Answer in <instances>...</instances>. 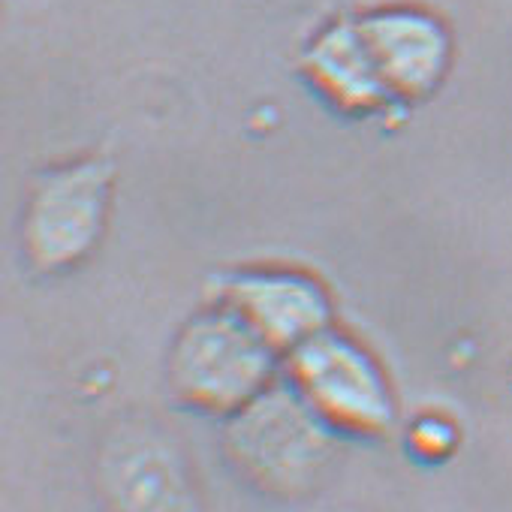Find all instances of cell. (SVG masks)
<instances>
[{"mask_svg": "<svg viewBox=\"0 0 512 512\" xmlns=\"http://www.w3.org/2000/svg\"><path fill=\"white\" fill-rule=\"evenodd\" d=\"M281 374L284 356L220 302L193 314L169 350L175 398L223 419L263 395Z\"/></svg>", "mask_w": 512, "mask_h": 512, "instance_id": "obj_1", "label": "cell"}, {"mask_svg": "<svg viewBox=\"0 0 512 512\" xmlns=\"http://www.w3.org/2000/svg\"><path fill=\"white\" fill-rule=\"evenodd\" d=\"M284 380L335 434L377 437L395 422V398L380 362L335 326L284 356Z\"/></svg>", "mask_w": 512, "mask_h": 512, "instance_id": "obj_2", "label": "cell"}, {"mask_svg": "<svg viewBox=\"0 0 512 512\" xmlns=\"http://www.w3.org/2000/svg\"><path fill=\"white\" fill-rule=\"evenodd\" d=\"M332 428L284 380L229 416L226 446L247 476L266 488L296 491L326 464Z\"/></svg>", "mask_w": 512, "mask_h": 512, "instance_id": "obj_3", "label": "cell"}, {"mask_svg": "<svg viewBox=\"0 0 512 512\" xmlns=\"http://www.w3.org/2000/svg\"><path fill=\"white\" fill-rule=\"evenodd\" d=\"M112 166L100 157L70 160L43 172L25 202L22 247L34 269L67 272L88 260L106 229Z\"/></svg>", "mask_w": 512, "mask_h": 512, "instance_id": "obj_4", "label": "cell"}, {"mask_svg": "<svg viewBox=\"0 0 512 512\" xmlns=\"http://www.w3.org/2000/svg\"><path fill=\"white\" fill-rule=\"evenodd\" d=\"M214 302L235 311L281 356L332 326V299L326 287L302 269L250 266L229 272L217 281Z\"/></svg>", "mask_w": 512, "mask_h": 512, "instance_id": "obj_5", "label": "cell"}, {"mask_svg": "<svg viewBox=\"0 0 512 512\" xmlns=\"http://www.w3.org/2000/svg\"><path fill=\"white\" fill-rule=\"evenodd\" d=\"M356 19L395 106L428 100L443 85L455 43L437 13L416 4H386Z\"/></svg>", "mask_w": 512, "mask_h": 512, "instance_id": "obj_6", "label": "cell"}, {"mask_svg": "<svg viewBox=\"0 0 512 512\" xmlns=\"http://www.w3.org/2000/svg\"><path fill=\"white\" fill-rule=\"evenodd\" d=\"M299 67L308 85L344 115L362 118L395 106L374 67L359 19H335L323 25L308 40Z\"/></svg>", "mask_w": 512, "mask_h": 512, "instance_id": "obj_7", "label": "cell"}, {"mask_svg": "<svg viewBox=\"0 0 512 512\" xmlns=\"http://www.w3.org/2000/svg\"><path fill=\"white\" fill-rule=\"evenodd\" d=\"M455 440H458L455 428H452L446 419H440V416H422V419L410 428V446H413L422 458H428V461L449 455V452L455 449Z\"/></svg>", "mask_w": 512, "mask_h": 512, "instance_id": "obj_8", "label": "cell"}]
</instances>
